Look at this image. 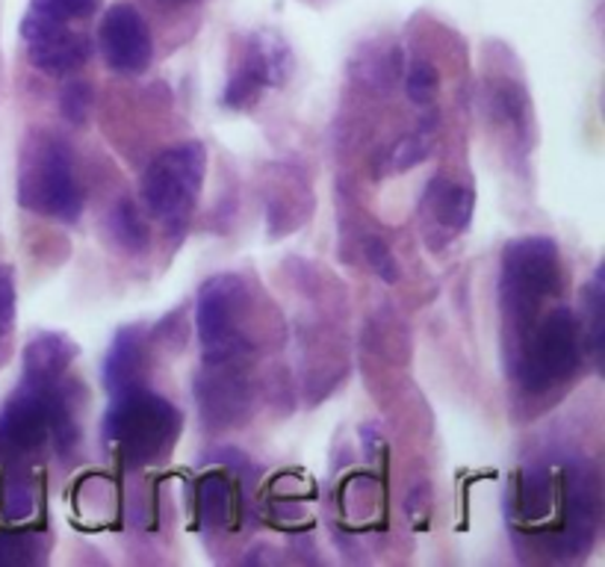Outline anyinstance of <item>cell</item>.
I'll return each instance as SVG.
<instances>
[{"mask_svg": "<svg viewBox=\"0 0 605 567\" xmlns=\"http://www.w3.org/2000/svg\"><path fill=\"white\" fill-rule=\"evenodd\" d=\"M599 524V482L585 458H553L523 467L508 488V526L549 559H576Z\"/></svg>", "mask_w": 605, "mask_h": 567, "instance_id": "obj_1", "label": "cell"}, {"mask_svg": "<svg viewBox=\"0 0 605 567\" xmlns=\"http://www.w3.org/2000/svg\"><path fill=\"white\" fill-rule=\"evenodd\" d=\"M562 293V252L549 237L508 243L499 270V307L505 322V352L540 320L544 305Z\"/></svg>", "mask_w": 605, "mask_h": 567, "instance_id": "obj_2", "label": "cell"}, {"mask_svg": "<svg viewBox=\"0 0 605 567\" xmlns=\"http://www.w3.org/2000/svg\"><path fill=\"white\" fill-rule=\"evenodd\" d=\"M180 429L184 414L166 397L139 384L113 397L104 414V447L127 467H148L172 452Z\"/></svg>", "mask_w": 605, "mask_h": 567, "instance_id": "obj_3", "label": "cell"}, {"mask_svg": "<svg viewBox=\"0 0 605 567\" xmlns=\"http://www.w3.org/2000/svg\"><path fill=\"white\" fill-rule=\"evenodd\" d=\"M582 322L570 307L544 311L517 346L508 349V370L523 393L544 397L570 381L582 364Z\"/></svg>", "mask_w": 605, "mask_h": 567, "instance_id": "obj_4", "label": "cell"}, {"mask_svg": "<svg viewBox=\"0 0 605 567\" xmlns=\"http://www.w3.org/2000/svg\"><path fill=\"white\" fill-rule=\"evenodd\" d=\"M51 441L57 452L77 447V423L66 393L53 384L21 381L0 411V449L36 452Z\"/></svg>", "mask_w": 605, "mask_h": 567, "instance_id": "obj_5", "label": "cell"}, {"mask_svg": "<svg viewBox=\"0 0 605 567\" xmlns=\"http://www.w3.org/2000/svg\"><path fill=\"white\" fill-rule=\"evenodd\" d=\"M18 202L48 219L77 222L84 213V189L77 184L75 157L66 139L39 134L27 145L18 172Z\"/></svg>", "mask_w": 605, "mask_h": 567, "instance_id": "obj_6", "label": "cell"}, {"mask_svg": "<svg viewBox=\"0 0 605 567\" xmlns=\"http://www.w3.org/2000/svg\"><path fill=\"white\" fill-rule=\"evenodd\" d=\"M248 302V287L240 275L222 272L204 281L195 305L204 364H252L254 343L243 331Z\"/></svg>", "mask_w": 605, "mask_h": 567, "instance_id": "obj_7", "label": "cell"}, {"mask_svg": "<svg viewBox=\"0 0 605 567\" xmlns=\"http://www.w3.org/2000/svg\"><path fill=\"white\" fill-rule=\"evenodd\" d=\"M207 151L202 143H180L166 148L152 160L143 175V202L154 219H160L172 231L189 219L198 193H202Z\"/></svg>", "mask_w": 605, "mask_h": 567, "instance_id": "obj_8", "label": "cell"}, {"mask_svg": "<svg viewBox=\"0 0 605 567\" xmlns=\"http://www.w3.org/2000/svg\"><path fill=\"white\" fill-rule=\"evenodd\" d=\"M195 402L202 423L211 432L240 429L254 414V388L245 375V366L204 364L195 379Z\"/></svg>", "mask_w": 605, "mask_h": 567, "instance_id": "obj_9", "label": "cell"}, {"mask_svg": "<svg viewBox=\"0 0 605 567\" xmlns=\"http://www.w3.org/2000/svg\"><path fill=\"white\" fill-rule=\"evenodd\" d=\"M293 71V53L277 36L263 33L257 36L248 51H245L243 62L236 66V71L227 80L225 92H222V104L231 110H245L261 98L263 89L281 86Z\"/></svg>", "mask_w": 605, "mask_h": 567, "instance_id": "obj_10", "label": "cell"}, {"mask_svg": "<svg viewBox=\"0 0 605 567\" xmlns=\"http://www.w3.org/2000/svg\"><path fill=\"white\" fill-rule=\"evenodd\" d=\"M98 48L110 71L125 77L143 75L154 57L152 30L143 12L130 3H116L107 9L98 27Z\"/></svg>", "mask_w": 605, "mask_h": 567, "instance_id": "obj_11", "label": "cell"}, {"mask_svg": "<svg viewBox=\"0 0 605 567\" xmlns=\"http://www.w3.org/2000/svg\"><path fill=\"white\" fill-rule=\"evenodd\" d=\"M92 57V39L75 27H57L51 33L27 39V60L51 77L75 75Z\"/></svg>", "mask_w": 605, "mask_h": 567, "instance_id": "obj_12", "label": "cell"}, {"mask_svg": "<svg viewBox=\"0 0 605 567\" xmlns=\"http://www.w3.org/2000/svg\"><path fill=\"white\" fill-rule=\"evenodd\" d=\"M145 361H148V343H145L143 325H125L116 331L107 358H104V388L110 397L143 384Z\"/></svg>", "mask_w": 605, "mask_h": 567, "instance_id": "obj_13", "label": "cell"}, {"mask_svg": "<svg viewBox=\"0 0 605 567\" xmlns=\"http://www.w3.org/2000/svg\"><path fill=\"white\" fill-rule=\"evenodd\" d=\"M77 343L68 334L59 331H45L36 334L25 346V361H21V381H36V384H53L68 373L75 364Z\"/></svg>", "mask_w": 605, "mask_h": 567, "instance_id": "obj_14", "label": "cell"}, {"mask_svg": "<svg viewBox=\"0 0 605 567\" xmlns=\"http://www.w3.org/2000/svg\"><path fill=\"white\" fill-rule=\"evenodd\" d=\"M422 207L435 216V219L449 228L452 234L470 228L472 207H476V193L463 184H449L446 178H435L426 189V202Z\"/></svg>", "mask_w": 605, "mask_h": 567, "instance_id": "obj_15", "label": "cell"}, {"mask_svg": "<svg viewBox=\"0 0 605 567\" xmlns=\"http://www.w3.org/2000/svg\"><path fill=\"white\" fill-rule=\"evenodd\" d=\"M236 506H240V497H236L231 476L207 473L198 482L195 511H198V520H202L204 529H225L236 517Z\"/></svg>", "mask_w": 605, "mask_h": 567, "instance_id": "obj_16", "label": "cell"}, {"mask_svg": "<svg viewBox=\"0 0 605 567\" xmlns=\"http://www.w3.org/2000/svg\"><path fill=\"white\" fill-rule=\"evenodd\" d=\"M435 127H438V116L431 113L420 121V127L413 134L396 139L390 148L384 151V157L379 160V169L375 175L384 178V175H402V172L413 169L417 163H422L435 148Z\"/></svg>", "mask_w": 605, "mask_h": 567, "instance_id": "obj_17", "label": "cell"}, {"mask_svg": "<svg viewBox=\"0 0 605 567\" xmlns=\"http://www.w3.org/2000/svg\"><path fill=\"white\" fill-rule=\"evenodd\" d=\"M98 7V0H30V9L21 21V36L33 39L48 30L66 27L77 18H89Z\"/></svg>", "mask_w": 605, "mask_h": 567, "instance_id": "obj_18", "label": "cell"}, {"mask_svg": "<svg viewBox=\"0 0 605 567\" xmlns=\"http://www.w3.org/2000/svg\"><path fill=\"white\" fill-rule=\"evenodd\" d=\"M582 338L588 340L591 358L599 361L603 358V305H605V290H603V272H594L591 281L582 290Z\"/></svg>", "mask_w": 605, "mask_h": 567, "instance_id": "obj_19", "label": "cell"}, {"mask_svg": "<svg viewBox=\"0 0 605 567\" xmlns=\"http://www.w3.org/2000/svg\"><path fill=\"white\" fill-rule=\"evenodd\" d=\"M110 234L116 239L118 246H125L127 252H143L148 246V225L139 216L134 202H118L116 207L110 211Z\"/></svg>", "mask_w": 605, "mask_h": 567, "instance_id": "obj_20", "label": "cell"}, {"mask_svg": "<svg viewBox=\"0 0 605 567\" xmlns=\"http://www.w3.org/2000/svg\"><path fill=\"white\" fill-rule=\"evenodd\" d=\"M33 506V482L25 473H9L7 482H3V515H7V520H12V524L25 520V517H30Z\"/></svg>", "mask_w": 605, "mask_h": 567, "instance_id": "obj_21", "label": "cell"}, {"mask_svg": "<svg viewBox=\"0 0 605 567\" xmlns=\"http://www.w3.org/2000/svg\"><path fill=\"white\" fill-rule=\"evenodd\" d=\"M39 561V541L27 532L0 529V567H25Z\"/></svg>", "mask_w": 605, "mask_h": 567, "instance_id": "obj_22", "label": "cell"}, {"mask_svg": "<svg viewBox=\"0 0 605 567\" xmlns=\"http://www.w3.org/2000/svg\"><path fill=\"white\" fill-rule=\"evenodd\" d=\"M440 89V75L438 68L426 60H413L411 68H408V77H404V92L413 104L420 107H429L435 101V95Z\"/></svg>", "mask_w": 605, "mask_h": 567, "instance_id": "obj_23", "label": "cell"}, {"mask_svg": "<svg viewBox=\"0 0 605 567\" xmlns=\"http://www.w3.org/2000/svg\"><path fill=\"white\" fill-rule=\"evenodd\" d=\"M59 113L68 125H84L92 113V86L84 80H71L59 92Z\"/></svg>", "mask_w": 605, "mask_h": 567, "instance_id": "obj_24", "label": "cell"}, {"mask_svg": "<svg viewBox=\"0 0 605 567\" xmlns=\"http://www.w3.org/2000/svg\"><path fill=\"white\" fill-rule=\"evenodd\" d=\"M363 248H367V261H370L372 270L379 272L387 284H396V281H399V266H396L393 252H390L379 237L363 239Z\"/></svg>", "mask_w": 605, "mask_h": 567, "instance_id": "obj_25", "label": "cell"}, {"mask_svg": "<svg viewBox=\"0 0 605 567\" xmlns=\"http://www.w3.org/2000/svg\"><path fill=\"white\" fill-rule=\"evenodd\" d=\"M16 320V275L9 266H0V334Z\"/></svg>", "mask_w": 605, "mask_h": 567, "instance_id": "obj_26", "label": "cell"}, {"mask_svg": "<svg viewBox=\"0 0 605 567\" xmlns=\"http://www.w3.org/2000/svg\"><path fill=\"white\" fill-rule=\"evenodd\" d=\"M172 3H193V0H172Z\"/></svg>", "mask_w": 605, "mask_h": 567, "instance_id": "obj_27", "label": "cell"}]
</instances>
